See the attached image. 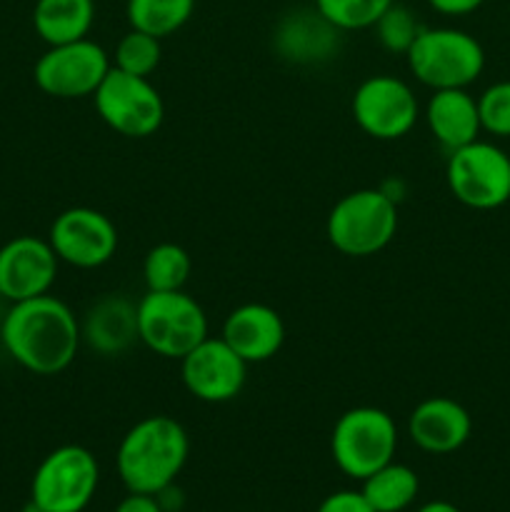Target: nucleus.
Returning a JSON list of instances; mask_svg holds the SVG:
<instances>
[{"label": "nucleus", "mask_w": 510, "mask_h": 512, "mask_svg": "<svg viewBox=\"0 0 510 512\" xmlns=\"http://www.w3.org/2000/svg\"><path fill=\"white\" fill-rule=\"evenodd\" d=\"M0 343L13 363L33 375H60L83 345L80 318L55 295L10 303L0 320Z\"/></svg>", "instance_id": "f257e3e1"}, {"label": "nucleus", "mask_w": 510, "mask_h": 512, "mask_svg": "<svg viewBox=\"0 0 510 512\" xmlns=\"http://www.w3.org/2000/svg\"><path fill=\"white\" fill-rule=\"evenodd\" d=\"M188 453V433L178 420L170 415H148L123 435L115 453V468L128 493L155 495L178 480Z\"/></svg>", "instance_id": "f03ea898"}, {"label": "nucleus", "mask_w": 510, "mask_h": 512, "mask_svg": "<svg viewBox=\"0 0 510 512\" xmlns=\"http://www.w3.org/2000/svg\"><path fill=\"white\" fill-rule=\"evenodd\" d=\"M405 63L410 75L430 90L470 88L485 70V50L468 30L423 25Z\"/></svg>", "instance_id": "7ed1b4c3"}, {"label": "nucleus", "mask_w": 510, "mask_h": 512, "mask_svg": "<svg viewBox=\"0 0 510 512\" xmlns=\"http://www.w3.org/2000/svg\"><path fill=\"white\" fill-rule=\"evenodd\" d=\"M398 233V203L380 188H360L330 208L325 235L338 253L370 258L388 248Z\"/></svg>", "instance_id": "20e7f679"}, {"label": "nucleus", "mask_w": 510, "mask_h": 512, "mask_svg": "<svg viewBox=\"0 0 510 512\" xmlns=\"http://www.w3.org/2000/svg\"><path fill=\"white\" fill-rule=\"evenodd\" d=\"M135 305L140 343L160 358L180 360L208 338V315L185 290H145Z\"/></svg>", "instance_id": "39448f33"}, {"label": "nucleus", "mask_w": 510, "mask_h": 512, "mask_svg": "<svg viewBox=\"0 0 510 512\" xmlns=\"http://www.w3.org/2000/svg\"><path fill=\"white\" fill-rule=\"evenodd\" d=\"M398 425L393 415L373 405L350 408L335 420L330 433V455L343 475L363 483L368 475L395 460Z\"/></svg>", "instance_id": "423d86ee"}, {"label": "nucleus", "mask_w": 510, "mask_h": 512, "mask_svg": "<svg viewBox=\"0 0 510 512\" xmlns=\"http://www.w3.org/2000/svg\"><path fill=\"white\" fill-rule=\"evenodd\" d=\"M100 485V465L83 445L50 450L33 473L30 500L45 512H83Z\"/></svg>", "instance_id": "0eeeda50"}, {"label": "nucleus", "mask_w": 510, "mask_h": 512, "mask_svg": "<svg viewBox=\"0 0 510 512\" xmlns=\"http://www.w3.org/2000/svg\"><path fill=\"white\" fill-rule=\"evenodd\" d=\"M445 183L465 208H500L510 200V155L488 140H473L448 153Z\"/></svg>", "instance_id": "6e6552de"}, {"label": "nucleus", "mask_w": 510, "mask_h": 512, "mask_svg": "<svg viewBox=\"0 0 510 512\" xmlns=\"http://www.w3.org/2000/svg\"><path fill=\"white\" fill-rule=\"evenodd\" d=\"M93 103L100 120L123 138H150L165 120L163 95L150 78L123 73L118 68L108 70L93 93Z\"/></svg>", "instance_id": "1a4fd4ad"}, {"label": "nucleus", "mask_w": 510, "mask_h": 512, "mask_svg": "<svg viewBox=\"0 0 510 512\" xmlns=\"http://www.w3.org/2000/svg\"><path fill=\"white\" fill-rule=\"evenodd\" d=\"M110 68L113 63L108 50L95 40L83 38L73 43L48 45V50L35 60L33 80L50 98H93Z\"/></svg>", "instance_id": "9d476101"}, {"label": "nucleus", "mask_w": 510, "mask_h": 512, "mask_svg": "<svg viewBox=\"0 0 510 512\" xmlns=\"http://www.w3.org/2000/svg\"><path fill=\"white\" fill-rule=\"evenodd\" d=\"M350 110L365 135L375 140H400L418 123L420 100L403 78L380 73L355 88Z\"/></svg>", "instance_id": "9b49d317"}, {"label": "nucleus", "mask_w": 510, "mask_h": 512, "mask_svg": "<svg viewBox=\"0 0 510 512\" xmlns=\"http://www.w3.org/2000/svg\"><path fill=\"white\" fill-rule=\"evenodd\" d=\"M118 228L100 210L75 205L55 215L48 230V243L60 263L70 268L93 270L110 263L118 250Z\"/></svg>", "instance_id": "f8f14e48"}, {"label": "nucleus", "mask_w": 510, "mask_h": 512, "mask_svg": "<svg viewBox=\"0 0 510 512\" xmlns=\"http://www.w3.org/2000/svg\"><path fill=\"white\" fill-rule=\"evenodd\" d=\"M180 380L200 403H230L243 393L248 363L223 338L208 335L180 358Z\"/></svg>", "instance_id": "ddd939ff"}, {"label": "nucleus", "mask_w": 510, "mask_h": 512, "mask_svg": "<svg viewBox=\"0 0 510 512\" xmlns=\"http://www.w3.org/2000/svg\"><path fill=\"white\" fill-rule=\"evenodd\" d=\"M58 268L60 260L48 238L15 235L0 245V295L5 303H20L50 293Z\"/></svg>", "instance_id": "4468645a"}, {"label": "nucleus", "mask_w": 510, "mask_h": 512, "mask_svg": "<svg viewBox=\"0 0 510 512\" xmlns=\"http://www.w3.org/2000/svg\"><path fill=\"white\" fill-rule=\"evenodd\" d=\"M408 435L423 453L450 455L470 440L473 418L458 400L433 395L410 410Z\"/></svg>", "instance_id": "2eb2a0df"}, {"label": "nucleus", "mask_w": 510, "mask_h": 512, "mask_svg": "<svg viewBox=\"0 0 510 512\" xmlns=\"http://www.w3.org/2000/svg\"><path fill=\"white\" fill-rule=\"evenodd\" d=\"M273 48L280 58L295 65L328 63L340 50V30L315 8L290 10L275 25Z\"/></svg>", "instance_id": "dca6fc26"}, {"label": "nucleus", "mask_w": 510, "mask_h": 512, "mask_svg": "<svg viewBox=\"0 0 510 512\" xmlns=\"http://www.w3.org/2000/svg\"><path fill=\"white\" fill-rule=\"evenodd\" d=\"M220 338L248 365L268 363L283 348L285 323L270 305L243 303L225 315Z\"/></svg>", "instance_id": "f3484780"}, {"label": "nucleus", "mask_w": 510, "mask_h": 512, "mask_svg": "<svg viewBox=\"0 0 510 512\" xmlns=\"http://www.w3.org/2000/svg\"><path fill=\"white\" fill-rule=\"evenodd\" d=\"M80 335L90 350L103 358L128 353L138 338V305L120 293H105L90 303L80 320Z\"/></svg>", "instance_id": "a211bd4d"}, {"label": "nucleus", "mask_w": 510, "mask_h": 512, "mask_svg": "<svg viewBox=\"0 0 510 512\" xmlns=\"http://www.w3.org/2000/svg\"><path fill=\"white\" fill-rule=\"evenodd\" d=\"M425 125L430 135L443 145L448 153L463 148L480 138L478 98L468 93V88L433 90L423 110Z\"/></svg>", "instance_id": "6ab92c4d"}, {"label": "nucleus", "mask_w": 510, "mask_h": 512, "mask_svg": "<svg viewBox=\"0 0 510 512\" xmlns=\"http://www.w3.org/2000/svg\"><path fill=\"white\" fill-rule=\"evenodd\" d=\"M95 23V0H35L33 28L45 45L88 38Z\"/></svg>", "instance_id": "aec40b11"}, {"label": "nucleus", "mask_w": 510, "mask_h": 512, "mask_svg": "<svg viewBox=\"0 0 510 512\" xmlns=\"http://www.w3.org/2000/svg\"><path fill=\"white\" fill-rule=\"evenodd\" d=\"M420 490L418 473L410 465L390 460L363 480V498L375 512H403L415 503Z\"/></svg>", "instance_id": "412c9836"}, {"label": "nucleus", "mask_w": 510, "mask_h": 512, "mask_svg": "<svg viewBox=\"0 0 510 512\" xmlns=\"http://www.w3.org/2000/svg\"><path fill=\"white\" fill-rule=\"evenodd\" d=\"M195 13V0H125L128 25L165 40L183 30Z\"/></svg>", "instance_id": "4be33fe9"}, {"label": "nucleus", "mask_w": 510, "mask_h": 512, "mask_svg": "<svg viewBox=\"0 0 510 512\" xmlns=\"http://www.w3.org/2000/svg\"><path fill=\"white\" fill-rule=\"evenodd\" d=\"M193 273L190 253L178 243H158L143 258V283L155 293L183 290Z\"/></svg>", "instance_id": "5701e85b"}, {"label": "nucleus", "mask_w": 510, "mask_h": 512, "mask_svg": "<svg viewBox=\"0 0 510 512\" xmlns=\"http://www.w3.org/2000/svg\"><path fill=\"white\" fill-rule=\"evenodd\" d=\"M160 60H163V45H160V38L135 28H130L128 33L118 40L113 55H110L113 68L130 75H140V78H150V75L158 70Z\"/></svg>", "instance_id": "b1692460"}, {"label": "nucleus", "mask_w": 510, "mask_h": 512, "mask_svg": "<svg viewBox=\"0 0 510 512\" xmlns=\"http://www.w3.org/2000/svg\"><path fill=\"white\" fill-rule=\"evenodd\" d=\"M395 0H313V8L340 33L368 30Z\"/></svg>", "instance_id": "393cba45"}, {"label": "nucleus", "mask_w": 510, "mask_h": 512, "mask_svg": "<svg viewBox=\"0 0 510 512\" xmlns=\"http://www.w3.org/2000/svg\"><path fill=\"white\" fill-rule=\"evenodd\" d=\"M373 30L380 48L388 50V53L393 55H405L410 50V45L415 43L420 30H423V23H420L418 15H415L408 5L395 0V3L380 15L378 23L373 25Z\"/></svg>", "instance_id": "a878e982"}, {"label": "nucleus", "mask_w": 510, "mask_h": 512, "mask_svg": "<svg viewBox=\"0 0 510 512\" xmlns=\"http://www.w3.org/2000/svg\"><path fill=\"white\" fill-rule=\"evenodd\" d=\"M480 128L495 138H510V80H498L478 95Z\"/></svg>", "instance_id": "bb28decb"}, {"label": "nucleus", "mask_w": 510, "mask_h": 512, "mask_svg": "<svg viewBox=\"0 0 510 512\" xmlns=\"http://www.w3.org/2000/svg\"><path fill=\"white\" fill-rule=\"evenodd\" d=\"M315 512H375L368 505V500L363 498L360 490H338V493H330L323 503L318 505Z\"/></svg>", "instance_id": "cd10ccee"}, {"label": "nucleus", "mask_w": 510, "mask_h": 512, "mask_svg": "<svg viewBox=\"0 0 510 512\" xmlns=\"http://www.w3.org/2000/svg\"><path fill=\"white\" fill-rule=\"evenodd\" d=\"M425 3L445 18H463V15L475 13L485 0H425Z\"/></svg>", "instance_id": "c85d7f7f"}, {"label": "nucleus", "mask_w": 510, "mask_h": 512, "mask_svg": "<svg viewBox=\"0 0 510 512\" xmlns=\"http://www.w3.org/2000/svg\"><path fill=\"white\" fill-rule=\"evenodd\" d=\"M115 512H163V508L158 505L155 495L128 493L123 500H120Z\"/></svg>", "instance_id": "c756f323"}, {"label": "nucleus", "mask_w": 510, "mask_h": 512, "mask_svg": "<svg viewBox=\"0 0 510 512\" xmlns=\"http://www.w3.org/2000/svg\"><path fill=\"white\" fill-rule=\"evenodd\" d=\"M155 500H158V505L163 508V512H180L185 505V493L178 488L175 483L165 485L160 493H155Z\"/></svg>", "instance_id": "7c9ffc66"}, {"label": "nucleus", "mask_w": 510, "mask_h": 512, "mask_svg": "<svg viewBox=\"0 0 510 512\" xmlns=\"http://www.w3.org/2000/svg\"><path fill=\"white\" fill-rule=\"evenodd\" d=\"M415 512H460V508H455L448 500H433V503H425L423 508H418Z\"/></svg>", "instance_id": "2f4dec72"}, {"label": "nucleus", "mask_w": 510, "mask_h": 512, "mask_svg": "<svg viewBox=\"0 0 510 512\" xmlns=\"http://www.w3.org/2000/svg\"><path fill=\"white\" fill-rule=\"evenodd\" d=\"M20 512H45V510L40 508L38 503H33V500H28V503L23 505V510H20Z\"/></svg>", "instance_id": "473e14b6"}, {"label": "nucleus", "mask_w": 510, "mask_h": 512, "mask_svg": "<svg viewBox=\"0 0 510 512\" xmlns=\"http://www.w3.org/2000/svg\"><path fill=\"white\" fill-rule=\"evenodd\" d=\"M3 303H5V298H3V295H0V320H3V315H5V310H3Z\"/></svg>", "instance_id": "72a5a7b5"}]
</instances>
